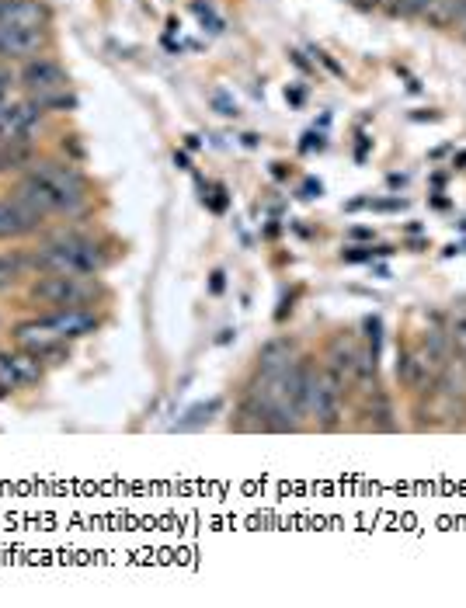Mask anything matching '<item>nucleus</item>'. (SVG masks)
I'll list each match as a JSON object with an SVG mask.
<instances>
[{
  "instance_id": "obj_25",
  "label": "nucleus",
  "mask_w": 466,
  "mask_h": 608,
  "mask_svg": "<svg viewBox=\"0 0 466 608\" xmlns=\"http://www.w3.org/2000/svg\"><path fill=\"white\" fill-rule=\"evenodd\" d=\"M355 7H362V11H373V7H380L383 0H352Z\"/></svg>"
},
{
  "instance_id": "obj_19",
  "label": "nucleus",
  "mask_w": 466,
  "mask_h": 608,
  "mask_svg": "<svg viewBox=\"0 0 466 608\" xmlns=\"http://www.w3.org/2000/svg\"><path fill=\"white\" fill-rule=\"evenodd\" d=\"M449 344H453V351H460L466 358V313L453 320V327H449Z\"/></svg>"
},
{
  "instance_id": "obj_27",
  "label": "nucleus",
  "mask_w": 466,
  "mask_h": 608,
  "mask_svg": "<svg viewBox=\"0 0 466 608\" xmlns=\"http://www.w3.org/2000/svg\"><path fill=\"white\" fill-rule=\"evenodd\" d=\"M174 164L185 167V171H188V157H185V153H174Z\"/></svg>"
},
{
  "instance_id": "obj_23",
  "label": "nucleus",
  "mask_w": 466,
  "mask_h": 608,
  "mask_svg": "<svg viewBox=\"0 0 466 608\" xmlns=\"http://www.w3.org/2000/svg\"><path fill=\"white\" fill-rule=\"evenodd\" d=\"M313 146H317V150H320V146H324V136H317V133H307V136H303V150H313Z\"/></svg>"
},
{
  "instance_id": "obj_11",
  "label": "nucleus",
  "mask_w": 466,
  "mask_h": 608,
  "mask_svg": "<svg viewBox=\"0 0 466 608\" xmlns=\"http://www.w3.org/2000/svg\"><path fill=\"white\" fill-rule=\"evenodd\" d=\"M359 358H362L359 344H355V338H348V334H338V338L327 344V365H331L345 383H352V379L359 376Z\"/></svg>"
},
{
  "instance_id": "obj_21",
  "label": "nucleus",
  "mask_w": 466,
  "mask_h": 608,
  "mask_svg": "<svg viewBox=\"0 0 466 608\" xmlns=\"http://www.w3.org/2000/svg\"><path fill=\"white\" fill-rule=\"evenodd\" d=\"M453 28H460V35L466 39V0H460V7H456V25Z\"/></svg>"
},
{
  "instance_id": "obj_22",
  "label": "nucleus",
  "mask_w": 466,
  "mask_h": 608,
  "mask_svg": "<svg viewBox=\"0 0 466 608\" xmlns=\"http://www.w3.org/2000/svg\"><path fill=\"white\" fill-rule=\"evenodd\" d=\"M11 84H14L11 70H4V67H0V98H7V91H11Z\"/></svg>"
},
{
  "instance_id": "obj_12",
  "label": "nucleus",
  "mask_w": 466,
  "mask_h": 608,
  "mask_svg": "<svg viewBox=\"0 0 466 608\" xmlns=\"http://www.w3.org/2000/svg\"><path fill=\"white\" fill-rule=\"evenodd\" d=\"M25 278H35L32 268V254L28 251H11V254H0V292L7 289H18Z\"/></svg>"
},
{
  "instance_id": "obj_24",
  "label": "nucleus",
  "mask_w": 466,
  "mask_h": 608,
  "mask_svg": "<svg viewBox=\"0 0 466 608\" xmlns=\"http://www.w3.org/2000/svg\"><path fill=\"white\" fill-rule=\"evenodd\" d=\"M313 195H320V181H307L303 185V199H313Z\"/></svg>"
},
{
  "instance_id": "obj_16",
  "label": "nucleus",
  "mask_w": 466,
  "mask_h": 608,
  "mask_svg": "<svg viewBox=\"0 0 466 608\" xmlns=\"http://www.w3.org/2000/svg\"><path fill=\"white\" fill-rule=\"evenodd\" d=\"M387 254H393L390 247H348V251H341V261H348V265H355V261L387 258Z\"/></svg>"
},
{
  "instance_id": "obj_8",
  "label": "nucleus",
  "mask_w": 466,
  "mask_h": 608,
  "mask_svg": "<svg viewBox=\"0 0 466 608\" xmlns=\"http://www.w3.org/2000/svg\"><path fill=\"white\" fill-rule=\"evenodd\" d=\"M14 344L18 348H25V351H32V355H46L53 344H60V341H67L63 338L60 331H56V324L49 317H42V320H25V324H18L14 327Z\"/></svg>"
},
{
  "instance_id": "obj_1",
  "label": "nucleus",
  "mask_w": 466,
  "mask_h": 608,
  "mask_svg": "<svg viewBox=\"0 0 466 608\" xmlns=\"http://www.w3.org/2000/svg\"><path fill=\"white\" fill-rule=\"evenodd\" d=\"M87 178L70 160H35L21 181L14 185V195L42 212V216H74L91 199Z\"/></svg>"
},
{
  "instance_id": "obj_18",
  "label": "nucleus",
  "mask_w": 466,
  "mask_h": 608,
  "mask_svg": "<svg viewBox=\"0 0 466 608\" xmlns=\"http://www.w3.org/2000/svg\"><path fill=\"white\" fill-rule=\"evenodd\" d=\"M209 105H213L220 115H227V119H237V115H240L237 101H233L227 91H213V94H209Z\"/></svg>"
},
{
  "instance_id": "obj_28",
  "label": "nucleus",
  "mask_w": 466,
  "mask_h": 608,
  "mask_svg": "<svg viewBox=\"0 0 466 608\" xmlns=\"http://www.w3.org/2000/svg\"><path fill=\"white\" fill-rule=\"evenodd\" d=\"M289 94V101H293V105H300L303 101V91H286Z\"/></svg>"
},
{
  "instance_id": "obj_3",
  "label": "nucleus",
  "mask_w": 466,
  "mask_h": 608,
  "mask_svg": "<svg viewBox=\"0 0 466 608\" xmlns=\"http://www.w3.org/2000/svg\"><path fill=\"white\" fill-rule=\"evenodd\" d=\"M101 296V285L94 275H67V271H49L35 275L28 285V299L42 303L49 310H70V306H94Z\"/></svg>"
},
{
  "instance_id": "obj_10",
  "label": "nucleus",
  "mask_w": 466,
  "mask_h": 608,
  "mask_svg": "<svg viewBox=\"0 0 466 608\" xmlns=\"http://www.w3.org/2000/svg\"><path fill=\"white\" fill-rule=\"evenodd\" d=\"M49 320L56 324V331L63 334V338H87V334L98 331V313L91 310V306H70V310H53L49 313Z\"/></svg>"
},
{
  "instance_id": "obj_9",
  "label": "nucleus",
  "mask_w": 466,
  "mask_h": 608,
  "mask_svg": "<svg viewBox=\"0 0 466 608\" xmlns=\"http://www.w3.org/2000/svg\"><path fill=\"white\" fill-rule=\"evenodd\" d=\"M46 42H49L46 28H0V56H4V60L35 56Z\"/></svg>"
},
{
  "instance_id": "obj_14",
  "label": "nucleus",
  "mask_w": 466,
  "mask_h": 608,
  "mask_svg": "<svg viewBox=\"0 0 466 608\" xmlns=\"http://www.w3.org/2000/svg\"><path fill=\"white\" fill-rule=\"evenodd\" d=\"M456 7H460V0H428V7H425L421 18H425L432 28H453L456 25Z\"/></svg>"
},
{
  "instance_id": "obj_20",
  "label": "nucleus",
  "mask_w": 466,
  "mask_h": 608,
  "mask_svg": "<svg viewBox=\"0 0 466 608\" xmlns=\"http://www.w3.org/2000/svg\"><path fill=\"white\" fill-rule=\"evenodd\" d=\"M192 11L199 14V21H202V25H209V32H223V21L216 18V14H213V7H209V4H202V0H195V4H192Z\"/></svg>"
},
{
  "instance_id": "obj_13",
  "label": "nucleus",
  "mask_w": 466,
  "mask_h": 608,
  "mask_svg": "<svg viewBox=\"0 0 466 608\" xmlns=\"http://www.w3.org/2000/svg\"><path fill=\"white\" fill-rule=\"evenodd\" d=\"M296 358V344L289 338H272L265 348L258 351V372H279L286 365H293Z\"/></svg>"
},
{
  "instance_id": "obj_5",
  "label": "nucleus",
  "mask_w": 466,
  "mask_h": 608,
  "mask_svg": "<svg viewBox=\"0 0 466 608\" xmlns=\"http://www.w3.org/2000/svg\"><path fill=\"white\" fill-rule=\"evenodd\" d=\"M42 226H46V216L35 205L18 199L14 192L7 199H0V240L28 237V233H39Z\"/></svg>"
},
{
  "instance_id": "obj_6",
  "label": "nucleus",
  "mask_w": 466,
  "mask_h": 608,
  "mask_svg": "<svg viewBox=\"0 0 466 608\" xmlns=\"http://www.w3.org/2000/svg\"><path fill=\"white\" fill-rule=\"evenodd\" d=\"M18 80H21V87L28 91V98H32V94L67 91V84H70L67 70H63L56 60H46V56H39V60H28L25 67H21Z\"/></svg>"
},
{
  "instance_id": "obj_17",
  "label": "nucleus",
  "mask_w": 466,
  "mask_h": 608,
  "mask_svg": "<svg viewBox=\"0 0 466 608\" xmlns=\"http://www.w3.org/2000/svg\"><path fill=\"white\" fill-rule=\"evenodd\" d=\"M425 7H428V0H393V4H390V14L414 21V18H421V14H425Z\"/></svg>"
},
{
  "instance_id": "obj_7",
  "label": "nucleus",
  "mask_w": 466,
  "mask_h": 608,
  "mask_svg": "<svg viewBox=\"0 0 466 608\" xmlns=\"http://www.w3.org/2000/svg\"><path fill=\"white\" fill-rule=\"evenodd\" d=\"M49 18L42 0H0V28H49Z\"/></svg>"
},
{
  "instance_id": "obj_2",
  "label": "nucleus",
  "mask_w": 466,
  "mask_h": 608,
  "mask_svg": "<svg viewBox=\"0 0 466 608\" xmlns=\"http://www.w3.org/2000/svg\"><path fill=\"white\" fill-rule=\"evenodd\" d=\"M32 268L35 275H49V271H67V275H98L105 268V254L94 244L91 237L80 233H60V237L46 240L42 247H35Z\"/></svg>"
},
{
  "instance_id": "obj_26",
  "label": "nucleus",
  "mask_w": 466,
  "mask_h": 608,
  "mask_svg": "<svg viewBox=\"0 0 466 608\" xmlns=\"http://www.w3.org/2000/svg\"><path fill=\"white\" fill-rule=\"evenodd\" d=\"M223 278H227V275H223V271H216V275H213V292H223Z\"/></svg>"
},
{
  "instance_id": "obj_4",
  "label": "nucleus",
  "mask_w": 466,
  "mask_h": 608,
  "mask_svg": "<svg viewBox=\"0 0 466 608\" xmlns=\"http://www.w3.org/2000/svg\"><path fill=\"white\" fill-rule=\"evenodd\" d=\"M341 400H345V379L324 365L310 362L307 369V383H303V414H310L313 421H320L324 428H338V417H341Z\"/></svg>"
},
{
  "instance_id": "obj_15",
  "label": "nucleus",
  "mask_w": 466,
  "mask_h": 608,
  "mask_svg": "<svg viewBox=\"0 0 466 608\" xmlns=\"http://www.w3.org/2000/svg\"><path fill=\"white\" fill-rule=\"evenodd\" d=\"M32 101L35 108H39L42 115H49V112H74L77 108V98L70 91H49V94H32Z\"/></svg>"
}]
</instances>
